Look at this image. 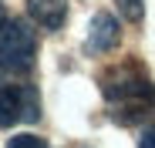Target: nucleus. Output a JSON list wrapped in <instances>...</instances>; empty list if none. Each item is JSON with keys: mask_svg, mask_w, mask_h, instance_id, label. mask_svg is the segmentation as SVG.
Instances as JSON below:
<instances>
[{"mask_svg": "<svg viewBox=\"0 0 155 148\" xmlns=\"http://www.w3.org/2000/svg\"><path fill=\"white\" fill-rule=\"evenodd\" d=\"M101 94H105L108 114L118 125H138L155 114V84L135 61H121L101 74Z\"/></svg>", "mask_w": 155, "mask_h": 148, "instance_id": "nucleus-1", "label": "nucleus"}, {"mask_svg": "<svg viewBox=\"0 0 155 148\" xmlns=\"http://www.w3.org/2000/svg\"><path fill=\"white\" fill-rule=\"evenodd\" d=\"M37 61V34L27 20H7L0 27V67L7 74H27Z\"/></svg>", "mask_w": 155, "mask_h": 148, "instance_id": "nucleus-2", "label": "nucleus"}, {"mask_svg": "<svg viewBox=\"0 0 155 148\" xmlns=\"http://www.w3.org/2000/svg\"><path fill=\"white\" fill-rule=\"evenodd\" d=\"M41 118V98L34 84H0V128L31 125Z\"/></svg>", "mask_w": 155, "mask_h": 148, "instance_id": "nucleus-3", "label": "nucleus"}, {"mask_svg": "<svg viewBox=\"0 0 155 148\" xmlns=\"http://www.w3.org/2000/svg\"><path fill=\"white\" fill-rule=\"evenodd\" d=\"M121 40V27H118V20L108 14V10H98L91 17V27H88V40H84V51L88 54H108L115 51Z\"/></svg>", "mask_w": 155, "mask_h": 148, "instance_id": "nucleus-4", "label": "nucleus"}, {"mask_svg": "<svg viewBox=\"0 0 155 148\" xmlns=\"http://www.w3.org/2000/svg\"><path fill=\"white\" fill-rule=\"evenodd\" d=\"M27 14L37 27L61 31L68 20V0H27Z\"/></svg>", "mask_w": 155, "mask_h": 148, "instance_id": "nucleus-5", "label": "nucleus"}, {"mask_svg": "<svg viewBox=\"0 0 155 148\" xmlns=\"http://www.w3.org/2000/svg\"><path fill=\"white\" fill-rule=\"evenodd\" d=\"M115 4H118L121 17L132 20V24H138V20L145 17V0H115Z\"/></svg>", "mask_w": 155, "mask_h": 148, "instance_id": "nucleus-6", "label": "nucleus"}, {"mask_svg": "<svg viewBox=\"0 0 155 148\" xmlns=\"http://www.w3.org/2000/svg\"><path fill=\"white\" fill-rule=\"evenodd\" d=\"M7 148H47V141L37 138V135H14L7 141Z\"/></svg>", "mask_w": 155, "mask_h": 148, "instance_id": "nucleus-7", "label": "nucleus"}, {"mask_svg": "<svg viewBox=\"0 0 155 148\" xmlns=\"http://www.w3.org/2000/svg\"><path fill=\"white\" fill-rule=\"evenodd\" d=\"M138 148H155V125L145 128V135L138 138Z\"/></svg>", "mask_w": 155, "mask_h": 148, "instance_id": "nucleus-8", "label": "nucleus"}, {"mask_svg": "<svg viewBox=\"0 0 155 148\" xmlns=\"http://www.w3.org/2000/svg\"><path fill=\"white\" fill-rule=\"evenodd\" d=\"M7 20H10V17H7V7H4V4H0V27H4V24H7Z\"/></svg>", "mask_w": 155, "mask_h": 148, "instance_id": "nucleus-9", "label": "nucleus"}]
</instances>
